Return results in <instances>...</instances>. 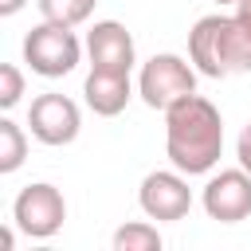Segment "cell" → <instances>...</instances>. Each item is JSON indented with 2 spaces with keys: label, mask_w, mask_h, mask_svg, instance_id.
<instances>
[{
  "label": "cell",
  "mask_w": 251,
  "mask_h": 251,
  "mask_svg": "<svg viewBox=\"0 0 251 251\" xmlns=\"http://www.w3.org/2000/svg\"><path fill=\"white\" fill-rule=\"evenodd\" d=\"M165 153L184 176H204L224 157V118L204 94H188L165 110Z\"/></svg>",
  "instance_id": "1"
},
{
  "label": "cell",
  "mask_w": 251,
  "mask_h": 251,
  "mask_svg": "<svg viewBox=\"0 0 251 251\" xmlns=\"http://www.w3.org/2000/svg\"><path fill=\"white\" fill-rule=\"evenodd\" d=\"M188 59L208 78L247 75L251 71V24L235 8L231 16H200L188 31Z\"/></svg>",
  "instance_id": "2"
},
{
  "label": "cell",
  "mask_w": 251,
  "mask_h": 251,
  "mask_svg": "<svg viewBox=\"0 0 251 251\" xmlns=\"http://www.w3.org/2000/svg\"><path fill=\"white\" fill-rule=\"evenodd\" d=\"M78 59H82V43L67 24L43 20L24 35V63L39 78H63L78 67Z\"/></svg>",
  "instance_id": "3"
},
{
  "label": "cell",
  "mask_w": 251,
  "mask_h": 251,
  "mask_svg": "<svg viewBox=\"0 0 251 251\" xmlns=\"http://www.w3.org/2000/svg\"><path fill=\"white\" fill-rule=\"evenodd\" d=\"M196 75H200V71L192 67V59H180V55H173V51H161V55H153V59L141 63L137 94H141V102H145L149 110H161V114H165L173 102L196 94Z\"/></svg>",
  "instance_id": "4"
},
{
  "label": "cell",
  "mask_w": 251,
  "mask_h": 251,
  "mask_svg": "<svg viewBox=\"0 0 251 251\" xmlns=\"http://www.w3.org/2000/svg\"><path fill=\"white\" fill-rule=\"evenodd\" d=\"M67 220V200L55 184L35 180L27 188H20L16 204H12V224L27 235V239H51Z\"/></svg>",
  "instance_id": "5"
},
{
  "label": "cell",
  "mask_w": 251,
  "mask_h": 251,
  "mask_svg": "<svg viewBox=\"0 0 251 251\" xmlns=\"http://www.w3.org/2000/svg\"><path fill=\"white\" fill-rule=\"evenodd\" d=\"M27 126H31V137H35V141L59 149V145H71V141L78 137L82 114H78L75 98L47 90V94H35V98H31V106H27Z\"/></svg>",
  "instance_id": "6"
},
{
  "label": "cell",
  "mask_w": 251,
  "mask_h": 251,
  "mask_svg": "<svg viewBox=\"0 0 251 251\" xmlns=\"http://www.w3.org/2000/svg\"><path fill=\"white\" fill-rule=\"evenodd\" d=\"M137 204L149 220L157 224H173V220H184L188 208H192V188H188V176L180 169H157L141 180L137 188Z\"/></svg>",
  "instance_id": "7"
},
{
  "label": "cell",
  "mask_w": 251,
  "mask_h": 251,
  "mask_svg": "<svg viewBox=\"0 0 251 251\" xmlns=\"http://www.w3.org/2000/svg\"><path fill=\"white\" fill-rule=\"evenodd\" d=\"M200 204L208 212V220L216 224H239L251 216V173L239 165V169H220L208 176L204 192H200Z\"/></svg>",
  "instance_id": "8"
},
{
  "label": "cell",
  "mask_w": 251,
  "mask_h": 251,
  "mask_svg": "<svg viewBox=\"0 0 251 251\" xmlns=\"http://www.w3.org/2000/svg\"><path fill=\"white\" fill-rule=\"evenodd\" d=\"M86 59H90V67H102V71H133L137 47H133V35L126 31V24L98 20L86 31Z\"/></svg>",
  "instance_id": "9"
},
{
  "label": "cell",
  "mask_w": 251,
  "mask_h": 251,
  "mask_svg": "<svg viewBox=\"0 0 251 251\" xmlns=\"http://www.w3.org/2000/svg\"><path fill=\"white\" fill-rule=\"evenodd\" d=\"M82 98L86 106L98 114V118H118L129 98H133V82H129V71H102V67H90L86 82H82Z\"/></svg>",
  "instance_id": "10"
},
{
  "label": "cell",
  "mask_w": 251,
  "mask_h": 251,
  "mask_svg": "<svg viewBox=\"0 0 251 251\" xmlns=\"http://www.w3.org/2000/svg\"><path fill=\"white\" fill-rule=\"evenodd\" d=\"M114 251H161V231L149 220H133L122 224L114 231Z\"/></svg>",
  "instance_id": "11"
},
{
  "label": "cell",
  "mask_w": 251,
  "mask_h": 251,
  "mask_svg": "<svg viewBox=\"0 0 251 251\" xmlns=\"http://www.w3.org/2000/svg\"><path fill=\"white\" fill-rule=\"evenodd\" d=\"M24 157H27V133L12 118H0V173H16Z\"/></svg>",
  "instance_id": "12"
},
{
  "label": "cell",
  "mask_w": 251,
  "mask_h": 251,
  "mask_svg": "<svg viewBox=\"0 0 251 251\" xmlns=\"http://www.w3.org/2000/svg\"><path fill=\"white\" fill-rule=\"evenodd\" d=\"M98 0H35L39 16L43 20H55V24H67V27H78L90 20Z\"/></svg>",
  "instance_id": "13"
},
{
  "label": "cell",
  "mask_w": 251,
  "mask_h": 251,
  "mask_svg": "<svg viewBox=\"0 0 251 251\" xmlns=\"http://www.w3.org/2000/svg\"><path fill=\"white\" fill-rule=\"evenodd\" d=\"M20 98H24V75H20L16 63H4L0 67V106L12 110Z\"/></svg>",
  "instance_id": "14"
},
{
  "label": "cell",
  "mask_w": 251,
  "mask_h": 251,
  "mask_svg": "<svg viewBox=\"0 0 251 251\" xmlns=\"http://www.w3.org/2000/svg\"><path fill=\"white\" fill-rule=\"evenodd\" d=\"M235 157H239V165L251 173V122L239 129V137H235Z\"/></svg>",
  "instance_id": "15"
},
{
  "label": "cell",
  "mask_w": 251,
  "mask_h": 251,
  "mask_svg": "<svg viewBox=\"0 0 251 251\" xmlns=\"http://www.w3.org/2000/svg\"><path fill=\"white\" fill-rule=\"evenodd\" d=\"M24 4H27V0H0V16H16Z\"/></svg>",
  "instance_id": "16"
},
{
  "label": "cell",
  "mask_w": 251,
  "mask_h": 251,
  "mask_svg": "<svg viewBox=\"0 0 251 251\" xmlns=\"http://www.w3.org/2000/svg\"><path fill=\"white\" fill-rule=\"evenodd\" d=\"M216 4H227V8H235V4H239V0H216Z\"/></svg>",
  "instance_id": "17"
}]
</instances>
